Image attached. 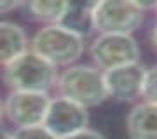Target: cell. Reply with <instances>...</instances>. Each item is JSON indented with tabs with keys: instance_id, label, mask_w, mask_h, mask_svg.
<instances>
[{
	"instance_id": "1",
	"label": "cell",
	"mask_w": 157,
	"mask_h": 139,
	"mask_svg": "<svg viewBox=\"0 0 157 139\" xmlns=\"http://www.w3.org/2000/svg\"><path fill=\"white\" fill-rule=\"evenodd\" d=\"M6 82L12 90H23V92H44L58 83L56 66L45 61L44 57L35 54L33 50L25 52L21 57L11 64L4 66Z\"/></svg>"
},
{
	"instance_id": "2",
	"label": "cell",
	"mask_w": 157,
	"mask_h": 139,
	"mask_svg": "<svg viewBox=\"0 0 157 139\" xmlns=\"http://www.w3.org/2000/svg\"><path fill=\"white\" fill-rule=\"evenodd\" d=\"M58 90L61 97H67L84 108L98 106L110 97L105 83V73L89 66L68 68L58 80Z\"/></svg>"
},
{
	"instance_id": "3",
	"label": "cell",
	"mask_w": 157,
	"mask_h": 139,
	"mask_svg": "<svg viewBox=\"0 0 157 139\" xmlns=\"http://www.w3.org/2000/svg\"><path fill=\"white\" fill-rule=\"evenodd\" d=\"M32 50L54 66L70 64L82 56V37L65 30L59 24L42 28L32 40Z\"/></svg>"
},
{
	"instance_id": "4",
	"label": "cell",
	"mask_w": 157,
	"mask_h": 139,
	"mask_svg": "<svg viewBox=\"0 0 157 139\" xmlns=\"http://www.w3.org/2000/svg\"><path fill=\"white\" fill-rule=\"evenodd\" d=\"M94 30L101 35H131L143 21L138 2L103 0L94 5Z\"/></svg>"
},
{
	"instance_id": "5",
	"label": "cell",
	"mask_w": 157,
	"mask_h": 139,
	"mask_svg": "<svg viewBox=\"0 0 157 139\" xmlns=\"http://www.w3.org/2000/svg\"><path fill=\"white\" fill-rule=\"evenodd\" d=\"M51 99L44 92L12 90L4 101V115L17 129L44 125Z\"/></svg>"
},
{
	"instance_id": "6",
	"label": "cell",
	"mask_w": 157,
	"mask_h": 139,
	"mask_svg": "<svg viewBox=\"0 0 157 139\" xmlns=\"http://www.w3.org/2000/svg\"><path fill=\"white\" fill-rule=\"evenodd\" d=\"M91 56L101 70L110 71L113 68L136 63L140 47L131 35H100L93 42Z\"/></svg>"
},
{
	"instance_id": "7",
	"label": "cell",
	"mask_w": 157,
	"mask_h": 139,
	"mask_svg": "<svg viewBox=\"0 0 157 139\" xmlns=\"http://www.w3.org/2000/svg\"><path fill=\"white\" fill-rule=\"evenodd\" d=\"M87 122H89V115L84 106L77 104L67 97H54L51 99L44 127L54 137L63 139L80 130H86Z\"/></svg>"
},
{
	"instance_id": "8",
	"label": "cell",
	"mask_w": 157,
	"mask_h": 139,
	"mask_svg": "<svg viewBox=\"0 0 157 139\" xmlns=\"http://www.w3.org/2000/svg\"><path fill=\"white\" fill-rule=\"evenodd\" d=\"M147 70L138 63H131L126 66L113 68L105 71L108 96L121 103H131L143 92Z\"/></svg>"
},
{
	"instance_id": "9",
	"label": "cell",
	"mask_w": 157,
	"mask_h": 139,
	"mask_svg": "<svg viewBox=\"0 0 157 139\" xmlns=\"http://www.w3.org/2000/svg\"><path fill=\"white\" fill-rule=\"evenodd\" d=\"M129 139H157V104H136L128 115Z\"/></svg>"
},
{
	"instance_id": "10",
	"label": "cell",
	"mask_w": 157,
	"mask_h": 139,
	"mask_svg": "<svg viewBox=\"0 0 157 139\" xmlns=\"http://www.w3.org/2000/svg\"><path fill=\"white\" fill-rule=\"evenodd\" d=\"M94 5L96 2H68L59 26L78 37L91 35L94 30Z\"/></svg>"
},
{
	"instance_id": "11",
	"label": "cell",
	"mask_w": 157,
	"mask_h": 139,
	"mask_svg": "<svg viewBox=\"0 0 157 139\" xmlns=\"http://www.w3.org/2000/svg\"><path fill=\"white\" fill-rule=\"evenodd\" d=\"M26 52V35L14 23L4 21L0 24V59L7 66Z\"/></svg>"
},
{
	"instance_id": "12",
	"label": "cell",
	"mask_w": 157,
	"mask_h": 139,
	"mask_svg": "<svg viewBox=\"0 0 157 139\" xmlns=\"http://www.w3.org/2000/svg\"><path fill=\"white\" fill-rule=\"evenodd\" d=\"M68 2H58V0H33L30 2V12L40 21H51L59 24L63 14L67 11Z\"/></svg>"
},
{
	"instance_id": "13",
	"label": "cell",
	"mask_w": 157,
	"mask_h": 139,
	"mask_svg": "<svg viewBox=\"0 0 157 139\" xmlns=\"http://www.w3.org/2000/svg\"><path fill=\"white\" fill-rule=\"evenodd\" d=\"M141 96L147 99V103L157 104V66L147 70L145 83H143V92Z\"/></svg>"
},
{
	"instance_id": "14",
	"label": "cell",
	"mask_w": 157,
	"mask_h": 139,
	"mask_svg": "<svg viewBox=\"0 0 157 139\" xmlns=\"http://www.w3.org/2000/svg\"><path fill=\"white\" fill-rule=\"evenodd\" d=\"M12 139H58L44 127V125H37V127H23L17 129L12 134Z\"/></svg>"
},
{
	"instance_id": "15",
	"label": "cell",
	"mask_w": 157,
	"mask_h": 139,
	"mask_svg": "<svg viewBox=\"0 0 157 139\" xmlns=\"http://www.w3.org/2000/svg\"><path fill=\"white\" fill-rule=\"evenodd\" d=\"M63 139H105V137L101 134L94 132V130L86 129V130H80V132L73 134V136H68V137H63Z\"/></svg>"
},
{
	"instance_id": "16",
	"label": "cell",
	"mask_w": 157,
	"mask_h": 139,
	"mask_svg": "<svg viewBox=\"0 0 157 139\" xmlns=\"http://www.w3.org/2000/svg\"><path fill=\"white\" fill-rule=\"evenodd\" d=\"M16 5H19L17 2H9V4H7L6 0H4V2H2V12H6L7 9H12V7H16Z\"/></svg>"
},
{
	"instance_id": "17",
	"label": "cell",
	"mask_w": 157,
	"mask_h": 139,
	"mask_svg": "<svg viewBox=\"0 0 157 139\" xmlns=\"http://www.w3.org/2000/svg\"><path fill=\"white\" fill-rule=\"evenodd\" d=\"M150 38H152V45H154V47L157 49V26L154 28V30H152V35H150Z\"/></svg>"
},
{
	"instance_id": "18",
	"label": "cell",
	"mask_w": 157,
	"mask_h": 139,
	"mask_svg": "<svg viewBox=\"0 0 157 139\" xmlns=\"http://www.w3.org/2000/svg\"><path fill=\"white\" fill-rule=\"evenodd\" d=\"M2 139H12V136L7 132H2Z\"/></svg>"
}]
</instances>
